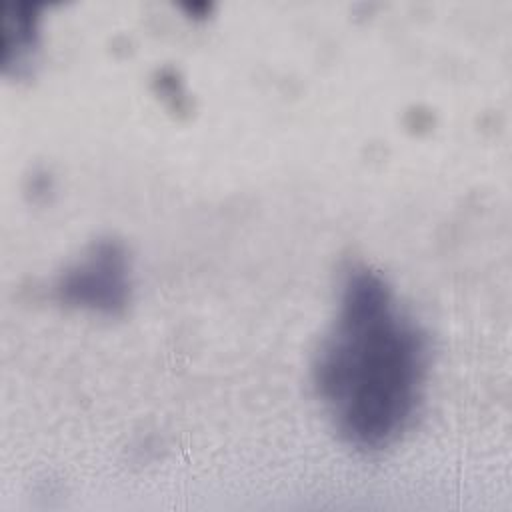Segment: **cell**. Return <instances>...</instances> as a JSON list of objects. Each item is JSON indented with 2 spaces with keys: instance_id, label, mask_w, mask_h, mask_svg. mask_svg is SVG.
<instances>
[{
  "instance_id": "6da1fadb",
  "label": "cell",
  "mask_w": 512,
  "mask_h": 512,
  "mask_svg": "<svg viewBox=\"0 0 512 512\" xmlns=\"http://www.w3.org/2000/svg\"><path fill=\"white\" fill-rule=\"evenodd\" d=\"M428 372L424 328L380 272L350 266L312 362L314 392L340 440L360 452L394 446L420 412Z\"/></svg>"
},
{
  "instance_id": "7a4b0ae2",
  "label": "cell",
  "mask_w": 512,
  "mask_h": 512,
  "mask_svg": "<svg viewBox=\"0 0 512 512\" xmlns=\"http://www.w3.org/2000/svg\"><path fill=\"white\" fill-rule=\"evenodd\" d=\"M54 298L70 308L118 316L130 302V264L122 242L96 240L54 282Z\"/></svg>"
}]
</instances>
